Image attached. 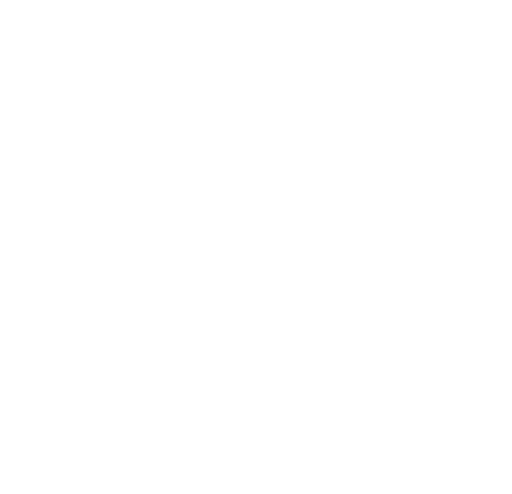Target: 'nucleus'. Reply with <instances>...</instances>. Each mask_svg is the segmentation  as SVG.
Wrapping results in <instances>:
<instances>
[]
</instances>
